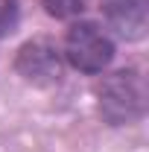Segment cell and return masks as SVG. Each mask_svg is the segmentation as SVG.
Masks as SVG:
<instances>
[{"instance_id":"cell-1","label":"cell","mask_w":149,"mask_h":152,"mask_svg":"<svg viewBox=\"0 0 149 152\" xmlns=\"http://www.w3.org/2000/svg\"><path fill=\"white\" fill-rule=\"evenodd\" d=\"M96 105H99V117L108 126H129L140 120L146 105V91L137 70H117L105 76L96 85Z\"/></svg>"},{"instance_id":"cell-2","label":"cell","mask_w":149,"mask_h":152,"mask_svg":"<svg viewBox=\"0 0 149 152\" xmlns=\"http://www.w3.org/2000/svg\"><path fill=\"white\" fill-rule=\"evenodd\" d=\"M64 56L82 73H102L114 58V41L99 23L93 20H79L67 29V41H64Z\"/></svg>"},{"instance_id":"cell-3","label":"cell","mask_w":149,"mask_h":152,"mask_svg":"<svg viewBox=\"0 0 149 152\" xmlns=\"http://www.w3.org/2000/svg\"><path fill=\"white\" fill-rule=\"evenodd\" d=\"M15 70L32 85H56L61 79V56L50 41H26L15 56Z\"/></svg>"},{"instance_id":"cell-4","label":"cell","mask_w":149,"mask_h":152,"mask_svg":"<svg viewBox=\"0 0 149 152\" xmlns=\"http://www.w3.org/2000/svg\"><path fill=\"white\" fill-rule=\"evenodd\" d=\"M102 15L120 38L137 41L146 35L149 0H102Z\"/></svg>"},{"instance_id":"cell-5","label":"cell","mask_w":149,"mask_h":152,"mask_svg":"<svg viewBox=\"0 0 149 152\" xmlns=\"http://www.w3.org/2000/svg\"><path fill=\"white\" fill-rule=\"evenodd\" d=\"M44 6L53 18H73L88 6V0H44Z\"/></svg>"}]
</instances>
